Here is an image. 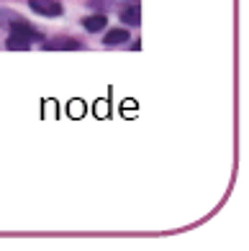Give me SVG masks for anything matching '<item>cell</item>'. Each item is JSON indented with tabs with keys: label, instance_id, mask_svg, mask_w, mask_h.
Returning a JSON list of instances; mask_svg holds the SVG:
<instances>
[{
	"label": "cell",
	"instance_id": "6da1fadb",
	"mask_svg": "<svg viewBox=\"0 0 249 251\" xmlns=\"http://www.w3.org/2000/svg\"><path fill=\"white\" fill-rule=\"evenodd\" d=\"M10 26V36H16V39H24V41H28V44H33V41H41V33L33 28L31 24H26V21H21V18H16L13 24H8Z\"/></svg>",
	"mask_w": 249,
	"mask_h": 251
},
{
	"label": "cell",
	"instance_id": "7a4b0ae2",
	"mask_svg": "<svg viewBox=\"0 0 249 251\" xmlns=\"http://www.w3.org/2000/svg\"><path fill=\"white\" fill-rule=\"evenodd\" d=\"M31 10H36L39 16H47V18H56L62 16V5L56 0H28Z\"/></svg>",
	"mask_w": 249,
	"mask_h": 251
},
{
	"label": "cell",
	"instance_id": "3957f363",
	"mask_svg": "<svg viewBox=\"0 0 249 251\" xmlns=\"http://www.w3.org/2000/svg\"><path fill=\"white\" fill-rule=\"evenodd\" d=\"M44 49H49V51H72V49H80V41H75V39H52L44 44Z\"/></svg>",
	"mask_w": 249,
	"mask_h": 251
},
{
	"label": "cell",
	"instance_id": "277c9868",
	"mask_svg": "<svg viewBox=\"0 0 249 251\" xmlns=\"http://www.w3.org/2000/svg\"><path fill=\"white\" fill-rule=\"evenodd\" d=\"M106 24H108V18L106 16H87L85 21H83V26H85V31H90V33H98V31H103L106 28Z\"/></svg>",
	"mask_w": 249,
	"mask_h": 251
},
{
	"label": "cell",
	"instance_id": "5b68a950",
	"mask_svg": "<svg viewBox=\"0 0 249 251\" xmlns=\"http://www.w3.org/2000/svg\"><path fill=\"white\" fill-rule=\"evenodd\" d=\"M103 41H106V47H116V44H126V41H129V31H126V28H113V31H108V36H106Z\"/></svg>",
	"mask_w": 249,
	"mask_h": 251
},
{
	"label": "cell",
	"instance_id": "8992f818",
	"mask_svg": "<svg viewBox=\"0 0 249 251\" xmlns=\"http://www.w3.org/2000/svg\"><path fill=\"white\" fill-rule=\"evenodd\" d=\"M123 18V24H129V26H139V8H126L121 13Z\"/></svg>",
	"mask_w": 249,
	"mask_h": 251
},
{
	"label": "cell",
	"instance_id": "52a82bcc",
	"mask_svg": "<svg viewBox=\"0 0 249 251\" xmlns=\"http://www.w3.org/2000/svg\"><path fill=\"white\" fill-rule=\"evenodd\" d=\"M28 47H31V44L24 41V39H16V36L8 39V49H13V51H24V49H28Z\"/></svg>",
	"mask_w": 249,
	"mask_h": 251
},
{
	"label": "cell",
	"instance_id": "ba28073f",
	"mask_svg": "<svg viewBox=\"0 0 249 251\" xmlns=\"http://www.w3.org/2000/svg\"><path fill=\"white\" fill-rule=\"evenodd\" d=\"M72 113H75V116H80V113H83V105H77V102H75V105H72Z\"/></svg>",
	"mask_w": 249,
	"mask_h": 251
}]
</instances>
